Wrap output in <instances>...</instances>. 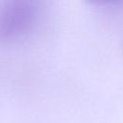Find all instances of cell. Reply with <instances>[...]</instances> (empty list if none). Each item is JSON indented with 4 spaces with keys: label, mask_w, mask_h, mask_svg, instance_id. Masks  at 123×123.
Returning a JSON list of instances; mask_svg holds the SVG:
<instances>
[{
    "label": "cell",
    "mask_w": 123,
    "mask_h": 123,
    "mask_svg": "<svg viewBox=\"0 0 123 123\" xmlns=\"http://www.w3.org/2000/svg\"><path fill=\"white\" fill-rule=\"evenodd\" d=\"M40 14L39 2L12 0L0 6V41L11 43L26 37L36 27Z\"/></svg>",
    "instance_id": "obj_1"
}]
</instances>
